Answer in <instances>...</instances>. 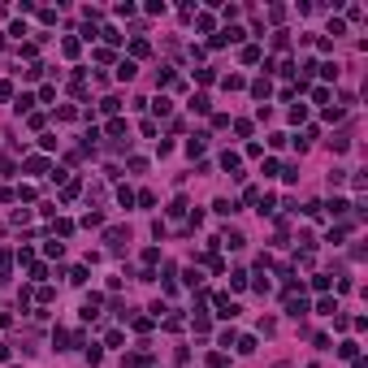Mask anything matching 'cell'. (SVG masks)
Wrapping results in <instances>:
<instances>
[{
    "mask_svg": "<svg viewBox=\"0 0 368 368\" xmlns=\"http://www.w3.org/2000/svg\"><path fill=\"white\" fill-rule=\"evenodd\" d=\"M204 139H208V134H195V139L186 143V152H191V156H199V152H204Z\"/></svg>",
    "mask_w": 368,
    "mask_h": 368,
    "instance_id": "8fae6325",
    "label": "cell"
},
{
    "mask_svg": "<svg viewBox=\"0 0 368 368\" xmlns=\"http://www.w3.org/2000/svg\"><path fill=\"white\" fill-rule=\"evenodd\" d=\"M216 308H221L216 316H226V321H234V316H238V303H230V295H216Z\"/></svg>",
    "mask_w": 368,
    "mask_h": 368,
    "instance_id": "7a4b0ae2",
    "label": "cell"
},
{
    "mask_svg": "<svg viewBox=\"0 0 368 368\" xmlns=\"http://www.w3.org/2000/svg\"><path fill=\"white\" fill-rule=\"evenodd\" d=\"M286 312H290V316H303V312H308V299H295V295H290V299H286Z\"/></svg>",
    "mask_w": 368,
    "mask_h": 368,
    "instance_id": "5b68a950",
    "label": "cell"
},
{
    "mask_svg": "<svg viewBox=\"0 0 368 368\" xmlns=\"http://www.w3.org/2000/svg\"><path fill=\"white\" fill-rule=\"evenodd\" d=\"M31 104H35V96H26V91H22V96H18V113H31Z\"/></svg>",
    "mask_w": 368,
    "mask_h": 368,
    "instance_id": "2e32d148",
    "label": "cell"
},
{
    "mask_svg": "<svg viewBox=\"0 0 368 368\" xmlns=\"http://www.w3.org/2000/svg\"><path fill=\"white\" fill-rule=\"evenodd\" d=\"M221 169L234 173V178H243V173H238V156H234V152H226V156H221Z\"/></svg>",
    "mask_w": 368,
    "mask_h": 368,
    "instance_id": "277c9868",
    "label": "cell"
},
{
    "mask_svg": "<svg viewBox=\"0 0 368 368\" xmlns=\"http://www.w3.org/2000/svg\"><path fill=\"white\" fill-rule=\"evenodd\" d=\"M9 277V251H0V281Z\"/></svg>",
    "mask_w": 368,
    "mask_h": 368,
    "instance_id": "d6986e66",
    "label": "cell"
},
{
    "mask_svg": "<svg viewBox=\"0 0 368 368\" xmlns=\"http://www.w3.org/2000/svg\"><path fill=\"white\" fill-rule=\"evenodd\" d=\"M104 243H108V247H121V243H130V230H121V226L104 230Z\"/></svg>",
    "mask_w": 368,
    "mask_h": 368,
    "instance_id": "6da1fadb",
    "label": "cell"
},
{
    "mask_svg": "<svg viewBox=\"0 0 368 368\" xmlns=\"http://www.w3.org/2000/svg\"><path fill=\"white\" fill-rule=\"evenodd\" d=\"M346 208H351L346 199H334V204H329V212H334V216H346Z\"/></svg>",
    "mask_w": 368,
    "mask_h": 368,
    "instance_id": "ac0fdd59",
    "label": "cell"
},
{
    "mask_svg": "<svg viewBox=\"0 0 368 368\" xmlns=\"http://www.w3.org/2000/svg\"><path fill=\"white\" fill-rule=\"evenodd\" d=\"M269 91H273V87H269V78H256V83H251V96H256V100H264Z\"/></svg>",
    "mask_w": 368,
    "mask_h": 368,
    "instance_id": "8992f818",
    "label": "cell"
},
{
    "mask_svg": "<svg viewBox=\"0 0 368 368\" xmlns=\"http://www.w3.org/2000/svg\"><path fill=\"white\" fill-rule=\"evenodd\" d=\"M221 243H226V247H230V251H238V247H243V243H247V238L238 234V230H230V234H226V238H221Z\"/></svg>",
    "mask_w": 368,
    "mask_h": 368,
    "instance_id": "52a82bcc",
    "label": "cell"
},
{
    "mask_svg": "<svg viewBox=\"0 0 368 368\" xmlns=\"http://www.w3.org/2000/svg\"><path fill=\"white\" fill-rule=\"evenodd\" d=\"M52 234H61V238H65V234H74V221H56Z\"/></svg>",
    "mask_w": 368,
    "mask_h": 368,
    "instance_id": "9a60e30c",
    "label": "cell"
},
{
    "mask_svg": "<svg viewBox=\"0 0 368 368\" xmlns=\"http://www.w3.org/2000/svg\"><path fill=\"white\" fill-rule=\"evenodd\" d=\"M212 212H216V216H230V212H238V204H230V199H216Z\"/></svg>",
    "mask_w": 368,
    "mask_h": 368,
    "instance_id": "ba28073f",
    "label": "cell"
},
{
    "mask_svg": "<svg viewBox=\"0 0 368 368\" xmlns=\"http://www.w3.org/2000/svg\"><path fill=\"white\" fill-rule=\"evenodd\" d=\"M260 56H264V52H260L256 43H247V48H243V61H247V65H256V61H260Z\"/></svg>",
    "mask_w": 368,
    "mask_h": 368,
    "instance_id": "30bf717a",
    "label": "cell"
},
{
    "mask_svg": "<svg viewBox=\"0 0 368 368\" xmlns=\"http://www.w3.org/2000/svg\"><path fill=\"white\" fill-rule=\"evenodd\" d=\"M100 108H104V113H117L121 100H117V96H104V100H100Z\"/></svg>",
    "mask_w": 368,
    "mask_h": 368,
    "instance_id": "7c38bea8",
    "label": "cell"
},
{
    "mask_svg": "<svg viewBox=\"0 0 368 368\" xmlns=\"http://www.w3.org/2000/svg\"><path fill=\"white\" fill-rule=\"evenodd\" d=\"M134 74H139V65H134V61H121L117 65V78H121V83H130Z\"/></svg>",
    "mask_w": 368,
    "mask_h": 368,
    "instance_id": "3957f363",
    "label": "cell"
},
{
    "mask_svg": "<svg viewBox=\"0 0 368 368\" xmlns=\"http://www.w3.org/2000/svg\"><path fill=\"white\" fill-rule=\"evenodd\" d=\"M191 108L195 113H208V96H191Z\"/></svg>",
    "mask_w": 368,
    "mask_h": 368,
    "instance_id": "e0dca14e",
    "label": "cell"
},
{
    "mask_svg": "<svg viewBox=\"0 0 368 368\" xmlns=\"http://www.w3.org/2000/svg\"><path fill=\"white\" fill-rule=\"evenodd\" d=\"M9 96H13V87H9V83H0V100H9Z\"/></svg>",
    "mask_w": 368,
    "mask_h": 368,
    "instance_id": "ffe728a7",
    "label": "cell"
},
{
    "mask_svg": "<svg viewBox=\"0 0 368 368\" xmlns=\"http://www.w3.org/2000/svg\"><path fill=\"white\" fill-rule=\"evenodd\" d=\"M308 368H316V364H308Z\"/></svg>",
    "mask_w": 368,
    "mask_h": 368,
    "instance_id": "44dd1931",
    "label": "cell"
},
{
    "mask_svg": "<svg viewBox=\"0 0 368 368\" xmlns=\"http://www.w3.org/2000/svg\"><path fill=\"white\" fill-rule=\"evenodd\" d=\"M26 173H48V161H43V156H31V161H26Z\"/></svg>",
    "mask_w": 368,
    "mask_h": 368,
    "instance_id": "9c48e42d",
    "label": "cell"
},
{
    "mask_svg": "<svg viewBox=\"0 0 368 368\" xmlns=\"http://www.w3.org/2000/svg\"><path fill=\"white\" fill-rule=\"evenodd\" d=\"M329 148H334V152H346V148H351V139H346V134H334V139H329Z\"/></svg>",
    "mask_w": 368,
    "mask_h": 368,
    "instance_id": "5bb4252c",
    "label": "cell"
},
{
    "mask_svg": "<svg viewBox=\"0 0 368 368\" xmlns=\"http://www.w3.org/2000/svg\"><path fill=\"white\" fill-rule=\"evenodd\" d=\"M117 204H121V208L134 204V191H130V186H121V191H117Z\"/></svg>",
    "mask_w": 368,
    "mask_h": 368,
    "instance_id": "4fadbf2b",
    "label": "cell"
}]
</instances>
